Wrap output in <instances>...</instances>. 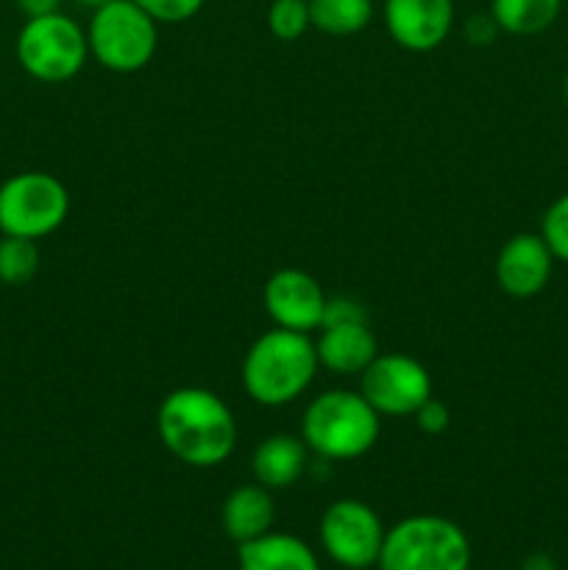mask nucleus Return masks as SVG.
<instances>
[{
    "instance_id": "1",
    "label": "nucleus",
    "mask_w": 568,
    "mask_h": 570,
    "mask_svg": "<svg viewBox=\"0 0 568 570\" xmlns=\"http://www.w3.org/2000/svg\"><path fill=\"white\" fill-rule=\"evenodd\" d=\"M156 432L167 454L189 468H217L237 449V417L206 387H178L156 410Z\"/></svg>"
},
{
    "instance_id": "2",
    "label": "nucleus",
    "mask_w": 568,
    "mask_h": 570,
    "mask_svg": "<svg viewBox=\"0 0 568 570\" xmlns=\"http://www.w3.org/2000/svg\"><path fill=\"white\" fill-rule=\"evenodd\" d=\"M317 362L315 340L310 334L271 328L259 334L245 351L243 387L259 406H284L298 401L315 382Z\"/></svg>"
},
{
    "instance_id": "3",
    "label": "nucleus",
    "mask_w": 568,
    "mask_h": 570,
    "mask_svg": "<svg viewBox=\"0 0 568 570\" xmlns=\"http://www.w3.org/2000/svg\"><path fill=\"white\" fill-rule=\"evenodd\" d=\"M382 415L360 390H323L306 404L301 440L323 462L360 460L376 445Z\"/></svg>"
},
{
    "instance_id": "4",
    "label": "nucleus",
    "mask_w": 568,
    "mask_h": 570,
    "mask_svg": "<svg viewBox=\"0 0 568 570\" xmlns=\"http://www.w3.org/2000/svg\"><path fill=\"white\" fill-rule=\"evenodd\" d=\"M471 543L462 527L440 515H410L388 529L379 570H468Z\"/></svg>"
},
{
    "instance_id": "5",
    "label": "nucleus",
    "mask_w": 568,
    "mask_h": 570,
    "mask_svg": "<svg viewBox=\"0 0 568 570\" xmlns=\"http://www.w3.org/2000/svg\"><path fill=\"white\" fill-rule=\"evenodd\" d=\"M89 56L120 76L145 70L159 48V22L134 0H111L92 11L87 26Z\"/></svg>"
},
{
    "instance_id": "6",
    "label": "nucleus",
    "mask_w": 568,
    "mask_h": 570,
    "mask_svg": "<svg viewBox=\"0 0 568 570\" xmlns=\"http://www.w3.org/2000/svg\"><path fill=\"white\" fill-rule=\"evenodd\" d=\"M14 53L22 70L31 78L42 83H65L76 78L87 65V31L61 11L31 17L17 33Z\"/></svg>"
},
{
    "instance_id": "7",
    "label": "nucleus",
    "mask_w": 568,
    "mask_h": 570,
    "mask_svg": "<svg viewBox=\"0 0 568 570\" xmlns=\"http://www.w3.org/2000/svg\"><path fill=\"white\" fill-rule=\"evenodd\" d=\"M70 193L53 173H14L0 184V232L9 237L42 239L65 226Z\"/></svg>"
},
{
    "instance_id": "8",
    "label": "nucleus",
    "mask_w": 568,
    "mask_h": 570,
    "mask_svg": "<svg viewBox=\"0 0 568 570\" xmlns=\"http://www.w3.org/2000/svg\"><path fill=\"white\" fill-rule=\"evenodd\" d=\"M388 529L371 504L356 499H340L326 507L317 527L323 551L337 562L340 568L368 570L379 566L382 543Z\"/></svg>"
},
{
    "instance_id": "9",
    "label": "nucleus",
    "mask_w": 568,
    "mask_h": 570,
    "mask_svg": "<svg viewBox=\"0 0 568 570\" xmlns=\"http://www.w3.org/2000/svg\"><path fill=\"white\" fill-rule=\"evenodd\" d=\"M360 393L382 417H412L432 399V376L415 356L376 354L360 373Z\"/></svg>"
},
{
    "instance_id": "10",
    "label": "nucleus",
    "mask_w": 568,
    "mask_h": 570,
    "mask_svg": "<svg viewBox=\"0 0 568 570\" xmlns=\"http://www.w3.org/2000/svg\"><path fill=\"white\" fill-rule=\"evenodd\" d=\"M329 295L321 282L298 267H282L262 287V304L267 317L287 332L312 334L323 326Z\"/></svg>"
},
{
    "instance_id": "11",
    "label": "nucleus",
    "mask_w": 568,
    "mask_h": 570,
    "mask_svg": "<svg viewBox=\"0 0 568 570\" xmlns=\"http://www.w3.org/2000/svg\"><path fill=\"white\" fill-rule=\"evenodd\" d=\"M382 20L399 48L429 53L454 28V0H384Z\"/></svg>"
},
{
    "instance_id": "12",
    "label": "nucleus",
    "mask_w": 568,
    "mask_h": 570,
    "mask_svg": "<svg viewBox=\"0 0 568 570\" xmlns=\"http://www.w3.org/2000/svg\"><path fill=\"white\" fill-rule=\"evenodd\" d=\"M555 262L540 232H521L507 239L496 256V284L510 298H535L549 284Z\"/></svg>"
},
{
    "instance_id": "13",
    "label": "nucleus",
    "mask_w": 568,
    "mask_h": 570,
    "mask_svg": "<svg viewBox=\"0 0 568 570\" xmlns=\"http://www.w3.org/2000/svg\"><path fill=\"white\" fill-rule=\"evenodd\" d=\"M317 332H321L315 340L317 362L334 376H360L376 360L379 343L371 321L326 323Z\"/></svg>"
},
{
    "instance_id": "14",
    "label": "nucleus",
    "mask_w": 568,
    "mask_h": 570,
    "mask_svg": "<svg viewBox=\"0 0 568 570\" xmlns=\"http://www.w3.org/2000/svg\"><path fill=\"white\" fill-rule=\"evenodd\" d=\"M310 454L301 434H271L262 440L251 456V473L254 482L273 490H287L298 482L310 468Z\"/></svg>"
},
{
    "instance_id": "15",
    "label": "nucleus",
    "mask_w": 568,
    "mask_h": 570,
    "mask_svg": "<svg viewBox=\"0 0 568 570\" xmlns=\"http://www.w3.org/2000/svg\"><path fill=\"white\" fill-rule=\"evenodd\" d=\"M221 521L223 532L237 546L267 534L276 521V504H273L271 490L256 482L234 488L223 501Z\"/></svg>"
},
{
    "instance_id": "16",
    "label": "nucleus",
    "mask_w": 568,
    "mask_h": 570,
    "mask_svg": "<svg viewBox=\"0 0 568 570\" xmlns=\"http://www.w3.org/2000/svg\"><path fill=\"white\" fill-rule=\"evenodd\" d=\"M239 570H321L315 551L295 534L267 532L237 546Z\"/></svg>"
},
{
    "instance_id": "17",
    "label": "nucleus",
    "mask_w": 568,
    "mask_h": 570,
    "mask_svg": "<svg viewBox=\"0 0 568 570\" xmlns=\"http://www.w3.org/2000/svg\"><path fill=\"white\" fill-rule=\"evenodd\" d=\"M562 0H490L496 26L512 37H535L557 22Z\"/></svg>"
},
{
    "instance_id": "18",
    "label": "nucleus",
    "mask_w": 568,
    "mask_h": 570,
    "mask_svg": "<svg viewBox=\"0 0 568 570\" xmlns=\"http://www.w3.org/2000/svg\"><path fill=\"white\" fill-rule=\"evenodd\" d=\"M312 28L329 37H354L373 20V0H310Z\"/></svg>"
},
{
    "instance_id": "19",
    "label": "nucleus",
    "mask_w": 568,
    "mask_h": 570,
    "mask_svg": "<svg viewBox=\"0 0 568 570\" xmlns=\"http://www.w3.org/2000/svg\"><path fill=\"white\" fill-rule=\"evenodd\" d=\"M39 271V248L37 239L9 237L0 239V282L11 287H22L31 282Z\"/></svg>"
},
{
    "instance_id": "20",
    "label": "nucleus",
    "mask_w": 568,
    "mask_h": 570,
    "mask_svg": "<svg viewBox=\"0 0 568 570\" xmlns=\"http://www.w3.org/2000/svg\"><path fill=\"white\" fill-rule=\"evenodd\" d=\"M267 28L282 42H295L312 28L310 0H273L267 9Z\"/></svg>"
},
{
    "instance_id": "21",
    "label": "nucleus",
    "mask_w": 568,
    "mask_h": 570,
    "mask_svg": "<svg viewBox=\"0 0 568 570\" xmlns=\"http://www.w3.org/2000/svg\"><path fill=\"white\" fill-rule=\"evenodd\" d=\"M540 237L546 239V245H549V250L555 254V259L568 265V193H562L560 198L551 200L549 209L543 212Z\"/></svg>"
},
{
    "instance_id": "22",
    "label": "nucleus",
    "mask_w": 568,
    "mask_h": 570,
    "mask_svg": "<svg viewBox=\"0 0 568 570\" xmlns=\"http://www.w3.org/2000/svg\"><path fill=\"white\" fill-rule=\"evenodd\" d=\"M139 9L148 11L156 22H167V26H176V22H187L204 9V0H134Z\"/></svg>"
},
{
    "instance_id": "23",
    "label": "nucleus",
    "mask_w": 568,
    "mask_h": 570,
    "mask_svg": "<svg viewBox=\"0 0 568 570\" xmlns=\"http://www.w3.org/2000/svg\"><path fill=\"white\" fill-rule=\"evenodd\" d=\"M345 321H371L365 306L351 295H329L326 315H323V326L326 323H345Z\"/></svg>"
},
{
    "instance_id": "24",
    "label": "nucleus",
    "mask_w": 568,
    "mask_h": 570,
    "mask_svg": "<svg viewBox=\"0 0 568 570\" xmlns=\"http://www.w3.org/2000/svg\"><path fill=\"white\" fill-rule=\"evenodd\" d=\"M412 417H415L418 429H421L423 434H443L451 423L449 406H445L443 401L434 399V395Z\"/></svg>"
},
{
    "instance_id": "25",
    "label": "nucleus",
    "mask_w": 568,
    "mask_h": 570,
    "mask_svg": "<svg viewBox=\"0 0 568 570\" xmlns=\"http://www.w3.org/2000/svg\"><path fill=\"white\" fill-rule=\"evenodd\" d=\"M462 33H466V39L471 45H477V48H482V45H490L496 37L501 33V28L496 26L493 14L490 11H477V14H471L466 20V26H462Z\"/></svg>"
},
{
    "instance_id": "26",
    "label": "nucleus",
    "mask_w": 568,
    "mask_h": 570,
    "mask_svg": "<svg viewBox=\"0 0 568 570\" xmlns=\"http://www.w3.org/2000/svg\"><path fill=\"white\" fill-rule=\"evenodd\" d=\"M17 9L26 14V20L31 17H45L53 14V11H61V0H14Z\"/></svg>"
},
{
    "instance_id": "27",
    "label": "nucleus",
    "mask_w": 568,
    "mask_h": 570,
    "mask_svg": "<svg viewBox=\"0 0 568 570\" xmlns=\"http://www.w3.org/2000/svg\"><path fill=\"white\" fill-rule=\"evenodd\" d=\"M518 570H557V562L549 554H543V551H538V554H529Z\"/></svg>"
},
{
    "instance_id": "28",
    "label": "nucleus",
    "mask_w": 568,
    "mask_h": 570,
    "mask_svg": "<svg viewBox=\"0 0 568 570\" xmlns=\"http://www.w3.org/2000/svg\"><path fill=\"white\" fill-rule=\"evenodd\" d=\"M78 6H84V9H100V6H106V3H111V0H76Z\"/></svg>"
},
{
    "instance_id": "29",
    "label": "nucleus",
    "mask_w": 568,
    "mask_h": 570,
    "mask_svg": "<svg viewBox=\"0 0 568 570\" xmlns=\"http://www.w3.org/2000/svg\"><path fill=\"white\" fill-rule=\"evenodd\" d=\"M562 98H566V106H568V72H566V81H562Z\"/></svg>"
}]
</instances>
